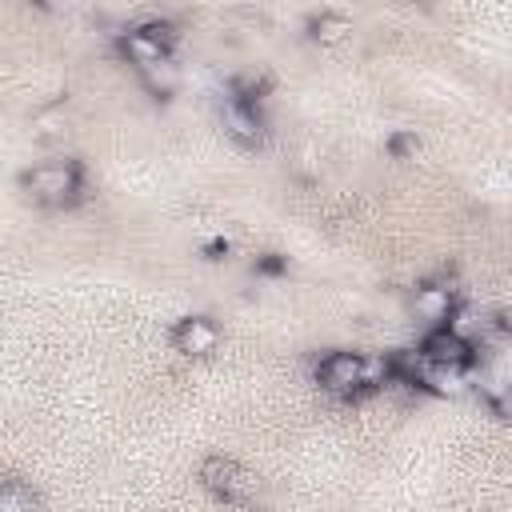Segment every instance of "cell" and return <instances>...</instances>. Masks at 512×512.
Segmentation results:
<instances>
[{
    "label": "cell",
    "mask_w": 512,
    "mask_h": 512,
    "mask_svg": "<svg viewBox=\"0 0 512 512\" xmlns=\"http://www.w3.org/2000/svg\"><path fill=\"white\" fill-rule=\"evenodd\" d=\"M24 188L36 204L44 208H64L80 196V168L72 160H48V164H36L28 176H24Z\"/></svg>",
    "instance_id": "6da1fadb"
},
{
    "label": "cell",
    "mask_w": 512,
    "mask_h": 512,
    "mask_svg": "<svg viewBox=\"0 0 512 512\" xmlns=\"http://www.w3.org/2000/svg\"><path fill=\"white\" fill-rule=\"evenodd\" d=\"M200 484L212 492V496H220V500H248L252 492H256V480H252V472L248 468H240L236 460H228V456H208L204 464H200Z\"/></svg>",
    "instance_id": "7a4b0ae2"
},
{
    "label": "cell",
    "mask_w": 512,
    "mask_h": 512,
    "mask_svg": "<svg viewBox=\"0 0 512 512\" xmlns=\"http://www.w3.org/2000/svg\"><path fill=\"white\" fill-rule=\"evenodd\" d=\"M420 356H424L432 368H460V372H468L472 360H476V344L464 340L460 332H452L448 324H440V328H432V332L424 336Z\"/></svg>",
    "instance_id": "3957f363"
},
{
    "label": "cell",
    "mask_w": 512,
    "mask_h": 512,
    "mask_svg": "<svg viewBox=\"0 0 512 512\" xmlns=\"http://www.w3.org/2000/svg\"><path fill=\"white\" fill-rule=\"evenodd\" d=\"M316 376H320V384H324L328 392L352 396V392L364 388V356H356V352H332V356L320 360Z\"/></svg>",
    "instance_id": "277c9868"
},
{
    "label": "cell",
    "mask_w": 512,
    "mask_h": 512,
    "mask_svg": "<svg viewBox=\"0 0 512 512\" xmlns=\"http://www.w3.org/2000/svg\"><path fill=\"white\" fill-rule=\"evenodd\" d=\"M168 44H172V24H140V28H132V32H124V56L136 64V68H144V64H152V60H164L168 56Z\"/></svg>",
    "instance_id": "5b68a950"
},
{
    "label": "cell",
    "mask_w": 512,
    "mask_h": 512,
    "mask_svg": "<svg viewBox=\"0 0 512 512\" xmlns=\"http://www.w3.org/2000/svg\"><path fill=\"white\" fill-rule=\"evenodd\" d=\"M220 120H224V132H228L236 144H244V148H252V144L264 140V120H260L256 104H244V100L228 96L224 108H220Z\"/></svg>",
    "instance_id": "8992f818"
},
{
    "label": "cell",
    "mask_w": 512,
    "mask_h": 512,
    "mask_svg": "<svg viewBox=\"0 0 512 512\" xmlns=\"http://www.w3.org/2000/svg\"><path fill=\"white\" fill-rule=\"evenodd\" d=\"M172 344H176V352H184V356H212L216 344H220V332H216V324L204 320V316H184V320L172 328Z\"/></svg>",
    "instance_id": "52a82bcc"
},
{
    "label": "cell",
    "mask_w": 512,
    "mask_h": 512,
    "mask_svg": "<svg viewBox=\"0 0 512 512\" xmlns=\"http://www.w3.org/2000/svg\"><path fill=\"white\" fill-rule=\"evenodd\" d=\"M412 308H416V316H420V320L448 324V316H452L456 300H452V288H448V284H424V288H416Z\"/></svg>",
    "instance_id": "ba28073f"
},
{
    "label": "cell",
    "mask_w": 512,
    "mask_h": 512,
    "mask_svg": "<svg viewBox=\"0 0 512 512\" xmlns=\"http://www.w3.org/2000/svg\"><path fill=\"white\" fill-rule=\"evenodd\" d=\"M140 80H144V88H148L152 96H172V92L180 88V68H176L172 56H164V60L144 64V68H140Z\"/></svg>",
    "instance_id": "9c48e42d"
},
{
    "label": "cell",
    "mask_w": 512,
    "mask_h": 512,
    "mask_svg": "<svg viewBox=\"0 0 512 512\" xmlns=\"http://www.w3.org/2000/svg\"><path fill=\"white\" fill-rule=\"evenodd\" d=\"M420 384H428L432 392H440V396H460L464 388H468V372H460V368H424V376H420Z\"/></svg>",
    "instance_id": "30bf717a"
},
{
    "label": "cell",
    "mask_w": 512,
    "mask_h": 512,
    "mask_svg": "<svg viewBox=\"0 0 512 512\" xmlns=\"http://www.w3.org/2000/svg\"><path fill=\"white\" fill-rule=\"evenodd\" d=\"M348 32H352V24L340 12H324L312 20V40H320V44H340Z\"/></svg>",
    "instance_id": "8fae6325"
},
{
    "label": "cell",
    "mask_w": 512,
    "mask_h": 512,
    "mask_svg": "<svg viewBox=\"0 0 512 512\" xmlns=\"http://www.w3.org/2000/svg\"><path fill=\"white\" fill-rule=\"evenodd\" d=\"M36 136L40 140H64L68 136V116H64V108H44V112H36Z\"/></svg>",
    "instance_id": "7c38bea8"
},
{
    "label": "cell",
    "mask_w": 512,
    "mask_h": 512,
    "mask_svg": "<svg viewBox=\"0 0 512 512\" xmlns=\"http://www.w3.org/2000/svg\"><path fill=\"white\" fill-rule=\"evenodd\" d=\"M32 508V492L24 484H4L0 488V512H28Z\"/></svg>",
    "instance_id": "4fadbf2b"
},
{
    "label": "cell",
    "mask_w": 512,
    "mask_h": 512,
    "mask_svg": "<svg viewBox=\"0 0 512 512\" xmlns=\"http://www.w3.org/2000/svg\"><path fill=\"white\" fill-rule=\"evenodd\" d=\"M392 152L396 156H412V152H420V140L408 136V132H400V136H392Z\"/></svg>",
    "instance_id": "5bb4252c"
}]
</instances>
